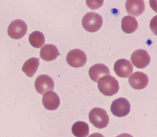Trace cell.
<instances>
[{
  "label": "cell",
  "instance_id": "cell-1",
  "mask_svg": "<svg viewBox=\"0 0 157 137\" xmlns=\"http://www.w3.org/2000/svg\"><path fill=\"white\" fill-rule=\"evenodd\" d=\"M98 86L103 95L111 97L116 94L119 90L118 80L111 75L104 76L98 82Z\"/></svg>",
  "mask_w": 157,
  "mask_h": 137
},
{
  "label": "cell",
  "instance_id": "cell-4",
  "mask_svg": "<svg viewBox=\"0 0 157 137\" xmlns=\"http://www.w3.org/2000/svg\"><path fill=\"white\" fill-rule=\"evenodd\" d=\"M130 108V103L126 98L119 97L113 101L110 110L114 116L124 117L129 113Z\"/></svg>",
  "mask_w": 157,
  "mask_h": 137
},
{
  "label": "cell",
  "instance_id": "cell-14",
  "mask_svg": "<svg viewBox=\"0 0 157 137\" xmlns=\"http://www.w3.org/2000/svg\"><path fill=\"white\" fill-rule=\"evenodd\" d=\"M59 54V51L56 46L47 44L44 46L40 52V57L42 60L46 61H53Z\"/></svg>",
  "mask_w": 157,
  "mask_h": 137
},
{
  "label": "cell",
  "instance_id": "cell-7",
  "mask_svg": "<svg viewBox=\"0 0 157 137\" xmlns=\"http://www.w3.org/2000/svg\"><path fill=\"white\" fill-rule=\"evenodd\" d=\"M131 61L134 67L138 69H144L151 62V56L147 51L144 49L136 50L131 56Z\"/></svg>",
  "mask_w": 157,
  "mask_h": 137
},
{
  "label": "cell",
  "instance_id": "cell-10",
  "mask_svg": "<svg viewBox=\"0 0 157 137\" xmlns=\"http://www.w3.org/2000/svg\"><path fill=\"white\" fill-rule=\"evenodd\" d=\"M149 79L147 74L138 71L130 75L129 78L130 86L134 89L141 90L148 86Z\"/></svg>",
  "mask_w": 157,
  "mask_h": 137
},
{
  "label": "cell",
  "instance_id": "cell-9",
  "mask_svg": "<svg viewBox=\"0 0 157 137\" xmlns=\"http://www.w3.org/2000/svg\"><path fill=\"white\" fill-rule=\"evenodd\" d=\"M114 70L118 76L127 78L129 77L133 73V67L129 60L121 59L115 62Z\"/></svg>",
  "mask_w": 157,
  "mask_h": 137
},
{
  "label": "cell",
  "instance_id": "cell-17",
  "mask_svg": "<svg viewBox=\"0 0 157 137\" xmlns=\"http://www.w3.org/2000/svg\"><path fill=\"white\" fill-rule=\"evenodd\" d=\"M71 131L76 137H86L89 133V127L86 123L78 122L73 125Z\"/></svg>",
  "mask_w": 157,
  "mask_h": 137
},
{
  "label": "cell",
  "instance_id": "cell-20",
  "mask_svg": "<svg viewBox=\"0 0 157 137\" xmlns=\"http://www.w3.org/2000/svg\"><path fill=\"white\" fill-rule=\"evenodd\" d=\"M104 137L103 134L98 133H95L93 134H91L90 135H89V137Z\"/></svg>",
  "mask_w": 157,
  "mask_h": 137
},
{
  "label": "cell",
  "instance_id": "cell-12",
  "mask_svg": "<svg viewBox=\"0 0 157 137\" xmlns=\"http://www.w3.org/2000/svg\"><path fill=\"white\" fill-rule=\"evenodd\" d=\"M89 74L91 79L94 82H98L100 78L104 76L110 75V72L109 68L105 65L97 64L90 68Z\"/></svg>",
  "mask_w": 157,
  "mask_h": 137
},
{
  "label": "cell",
  "instance_id": "cell-18",
  "mask_svg": "<svg viewBox=\"0 0 157 137\" xmlns=\"http://www.w3.org/2000/svg\"><path fill=\"white\" fill-rule=\"evenodd\" d=\"M29 42L35 48H40L45 44V36L42 32L36 31L30 35Z\"/></svg>",
  "mask_w": 157,
  "mask_h": 137
},
{
  "label": "cell",
  "instance_id": "cell-16",
  "mask_svg": "<svg viewBox=\"0 0 157 137\" xmlns=\"http://www.w3.org/2000/svg\"><path fill=\"white\" fill-rule=\"evenodd\" d=\"M39 67V59L31 58L25 63L22 67V71L29 77H33Z\"/></svg>",
  "mask_w": 157,
  "mask_h": 137
},
{
  "label": "cell",
  "instance_id": "cell-6",
  "mask_svg": "<svg viewBox=\"0 0 157 137\" xmlns=\"http://www.w3.org/2000/svg\"><path fill=\"white\" fill-rule=\"evenodd\" d=\"M27 26L26 24L21 20H16L12 21L7 29V33L10 37L13 39H20L26 34Z\"/></svg>",
  "mask_w": 157,
  "mask_h": 137
},
{
  "label": "cell",
  "instance_id": "cell-15",
  "mask_svg": "<svg viewBox=\"0 0 157 137\" xmlns=\"http://www.w3.org/2000/svg\"><path fill=\"white\" fill-rule=\"evenodd\" d=\"M122 30L127 34H132L138 28V22L136 18L131 16H126L121 20Z\"/></svg>",
  "mask_w": 157,
  "mask_h": 137
},
{
  "label": "cell",
  "instance_id": "cell-8",
  "mask_svg": "<svg viewBox=\"0 0 157 137\" xmlns=\"http://www.w3.org/2000/svg\"><path fill=\"white\" fill-rule=\"evenodd\" d=\"M35 87L39 94L44 95L46 92L54 89V82L50 76L47 75H41L35 80Z\"/></svg>",
  "mask_w": 157,
  "mask_h": 137
},
{
  "label": "cell",
  "instance_id": "cell-13",
  "mask_svg": "<svg viewBox=\"0 0 157 137\" xmlns=\"http://www.w3.org/2000/svg\"><path fill=\"white\" fill-rule=\"evenodd\" d=\"M125 9L128 13L133 16H138L142 15L145 10L144 1H127Z\"/></svg>",
  "mask_w": 157,
  "mask_h": 137
},
{
  "label": "cell",
  "instance_id": "cell-11",
  "mask_svg": "<svg viewBox=\"0 0 157 137\" xmlns=\"http://www.w3.org/2000/svg\"><path fill=\"white\" fill-rule=\"evenodd\" d=\"M42 103L46 109L54 110L60 106V97L54 91H48L43 95Z\"/></svg>",
  "mask_w": 157,
  "mask_h": 137
},
{
  "label": "cell",
  "instance_id": "cell-19",
  "mask_svg": "<svg viewBox=\"0 0 157 137\" xmlns=\"http://www.w3.org/2000/svg\"><path fill=\"white\" fill-rule=\"evenodd\" d=\"M103 1H86L87 6L91 9L96 10L102 6Z\"/></svg>",
  "mask_w": 157,
  "mask_h": 137
},
{
  "label": "cell",
  "instance_id": "cell-3",
  "mask_svg": "<svg viewBox=\"0 0 157 137\" xmlns=\"http://www.w3.org/2000/svg\"><path fill=\"white\" fill-rule=\"evenodd\" d=\"M89 120L95 127L103 129L108 125L109 116L105 110L101 108H95L89 114Z\"/></svg>",
  "mask_w": 157,
  "mask_h": 137
},
{
  "label": "cell",
  "instance_id": "cell-5",
  "mask_svg": "<svg viewBox=\"0 0 157 137\" xmlns=\"http://www.w3.org/2000/svg\"><path fill=\"white\" fill-rule=\"evenodd\" d=\"M67 61L70 66L78 68L83 67L86 64L87 57L83 51L80 49H74L67 53Z\"/></svg>",
  "mask_w": 157,
  "mask_h": 137
},
{
  "label": "cell",
  "instance_id": "cell-2",
  "mask_svg": "<svg viewBox=\"0 0 157 137\" xmlns=\"http://www.w3.org/2000/svg\"><path fill=\"white\" fill-rule=\"evenodd\" d=\"M103 20L99 14L94 12L87 13L82 20V25L85 30L90 32H97L101 28Z\"/></svg>",
  "mask_w": 157,
  "mask_h": 137
},
{
  "label": "cell",
  "instance_id": "cell-21",
  "mask_svg": "<svg viewBox=\"0 0 157 137\" xmlns=\"http://www.w3.org/2000/svg\"><path fill=\"white\" fill-rule=\"evenodd\" d=\"M117 137H133L132 135L128 133H123V134H121L119 135Z\"/></svg>",
  "mask_w": 157,
  "mask_h": 137
}]
</instances>
